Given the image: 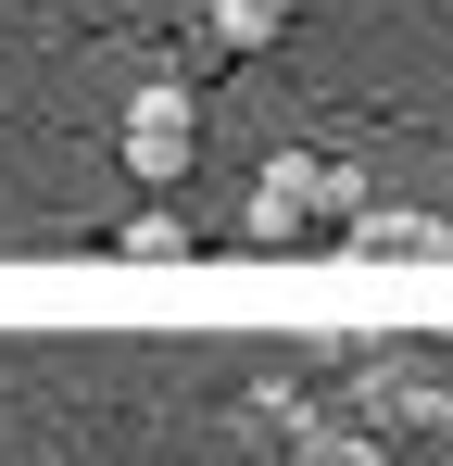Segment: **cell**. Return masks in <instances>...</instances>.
<instances>
[{"label": "cell", "instance_id": "obj_1", "mask_svg": "<svg viewBox=\"0 0 453 466\" xmlns=\"http://www.w3.org/2000/svg\"><path fill=\"white\" fill-rule=\"evenodd\" d=\"M114 152H126L139 189H189V164H202V101H189L176 76L139 88V101H126V127H114Z\"/></svg>", "mask_w": 453, "mask_h": 466}, {"label": "cell", "instance_id": "obj_2", "mask_svg": "<svg viewBox=\"0 0 453 466\" xmlns=\"http://www.w3.org/2000/svg\"><path fill=\"white\" fill-rule=\"evenodd\" d=\"M327 215H366V189L340 164H277L252 189V239H327Z\"/></svg>", "mask_w": 453, "mask_h": 466}, {"label": "cell", "instance_id": "obj_3", "mask_svg": "<svg viewBox=\"0 0 453 466\" xmlns=\"http://www.w3.org/2000/svg\"><path fill=\"white\" fill-rule=\"evenodd\" d=\"M290 13H302V0H215V38H226V64H239V51H277V38H290Z\"/></svg>", "mask_w": 453, "mask_h": 466}, {"label": "cell", "instance_id": "obj_4", "mask_svg": "<svg viewBox=\"0 0 453 466\" xmlns=\"http://www.w3.org/2000/svg\"><path fill=\"white\" fill-rule=\"evenodd\" d=\"M114 239H126L139 265H164V252H189V228H176V215H139V228H114Z\"/></svg>", "mask_w": 453, "mask_h": 466}]
</instances>
